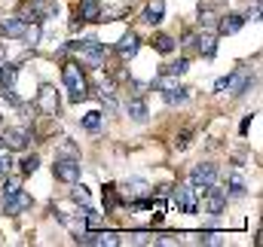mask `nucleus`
Segmentation results:
<instances>
[{
  "label": "nucleus",
  "instance_id": "obj_1",
  "mask_svg": "<svg viewBox=\"0 0 263 247\" xmlns=\"http://www.w3.org/2000/svg\"><path fill=\"white\" fill-rule=\"evenodd\" d=\"M62 79H65L67 92H70V104H80V101H86V98H89L86 76H83V70H80V64H77V61H67V64H65V70H62Z\"/></svg>",
  "mask_w": 263,
  "mask_h": 247
},
{
  "label": "nucleus",
  "instance_id": "obj_2",
  "mask_svg": "<svg viewBox=\"0 0 263 247\" xmlns=\"http://www.w3.org/2000/svg\"><path fill=\"white\" fill-rule=\"evenodd\" d=\"M70 49L89 64V67L104 64V43H98V40H92V37H89V40H77V43H70Z\"/></svg>",
  "mask_w": 263,
  "mask_h": 247
},
{
  "label": "nucleus",
  "instance_id": "obj_3",
  "mask_svg": "<svg viewBox=\"0 0 263 247\" xmlns=\"http://www.w3.org/2000/svg\"><path fill=\"white\" fill-rule=\"evenodd\" d=\"M168 195H172V201L178 204V211H181V214H196V211H199L196 186H178V189H172Z\"/></svg>",
  "mask_w": 263,
  "mask_h": 247
},
{
  "label": "nucleus",
  "instance_id": "obj_4",
  "mask_svg": "<svg viewBox=\"0 0 263 247\" xmlns=\"http://www.w3.org/2000/svg\"><path fill=\"white\" fill-rule=\"evenodd\" d=\"M37 110H43L46 116H59L62 113V98H59L55 86H40V92H37Z\"/></svg>",
  "mask_w": 263,
  "mask_h": 247
},
{
  "label": "nucleus",
  "instance_id": "obj_5",
  "mask_svg": "<svg viewBox=\"0 0 263 247\" xmlns=\"http://www.w3.org/2000/svg\"><path fill=\"white\" fill-rule=\"evenodd\" d=\"M59 15V3L55 0H31L28 12L22 15L25 22H40V18H55Z\"/></svg>",
  "mask_w": 263,
  "mask_h": 247
},
{
  "label": "nucleus",
  "instance_id": "obj_6",
  "mask_svg": "<svg viewBox=\"0 0 263 247\" xmlns=\"http://www.w3.org/2000/svg\"><path fill=\"white\" fill-rule=\"evenodd\" d=\"M190 183L196 186V192H202L205 186H211V183H217V165H211V162L196 165V168L190 171Z\"/></svg>",
  "mask_w": 263,
  "mask_h": 247
},
{
  "label": "nucleus",
  "instance_id": "obj_7",
  "mask_svg": "<svg viewBox=\"0 0 263 247\" xmlns=\"http://www.w3.org/2000/svg\"><path fill=\"white\" fill-rule=\"evenodd\" d=\"M52 171H55L59 180H65V183H77V177H80V159H77V156H70V159L62 156V159H55Z\"/></svg>",
  "mask_w": 263,
  "mask_h": 247
},
{
  "label": "nucleus",
  "instance_id": "obj_8",
  "mask_svg": "<svg viewBox=\"0 0 263 247\" xmlns=\"http://www.w3.org/2000/svg\"><path fill=\"white\" fill-rule=\"evenodd\" d=\"M202 192H205V211L211 217H220L223 208H227V189H217V186L211 183V186H205Z\"/></svg>",
  "mask_w": 263,
  "mask_h": 247
},
{
  "label": "nucleus",
  "instance_id": "obj_9",
  "mask_svg": "<svg viewBox=\"0 0 263 247\" xmlns=\"http://www.w3.org/2000/svg\"><path fill=\"white\" fill-rule=\"evenodd\" d=\"M251 83H254L251 70H236V73H230V79H227V92H230V95H245V92L251 89Z\"/></svg>",
  "mask_w": 263,
  "mask_h": 247
},
{
  "label": "nucleus",
  "instance_id": "obj_10",
  "mask_svg": "<svg viewBox=\"0 0 263 247\" xmlns=\"http://www.w3.org/2000/svg\"><path fill=\"white\" fill-rule=\"evenodd\" d=\"M31 204H34V198H31L28 192H22V189H18L12 198H6V201H3V214H9V217H18V214H25Z\"/></svg>",
  "mask_w": 263,
  "mask_h": 247
},
{
  "label": "nucleus",
  "instance_id": "obj_11",
  "mask_svg": "<svg viewBox=\"0 0 263 247\" xmlns=\"http://www.w3.org/2000/svg\"><path fill=\"white\" fill-rule=\"evenodd\" d=\"M31 137H34V134H31V128H6V134H3L6 150H25Z\"/></svg>",
  "mask_w": 263,
  "mask_h": 247
},
{
  "label": "nucleus",
  "instance_id": "obj_12",
  "mask_svg": "<svg viewBox=\"0 0 263 247\" xmlns=\"http://www.w3.org/2000/svg\"><path fill=\"white\" fill-rule=\"evenodd\" d=\"M147 180H141V177H132L126 180L123 186H117V192H123V198H129V201H138V198H144L147 195Z\"/></svg>",
  "mask_w": 263,
  "mask_h": 247
},
{
  "label": "nucleus",
  "instance_id": "obj_13",
  "mask_svg": "<svg viewBox=\"0 0 263 247\" xmlns=\"http://www.w3.org/2000/svg\"><path fill=\"white\" fill-rule=\"evenodd\" d=\"M187 43L190 46H196L199 55H205V58H214V52H217V43H214V37L211 34H187Z\"/></svg>",
  "mask_w": 263,
  "mask_h": 247
},
{
  "label": "nucleus",
  "instance_id": "obj_14",
  "mask_svg": "<svg viewBox=\"0 0 263 247\" xmlns=\"http://www.w3.org/2000/svg\"><path fill=\"white\" fill-rule=\"evenodd\" d=\"M25 28H28V22H25L22 15H12V18H3V25H0V34H3V37H9V40H22Z\"/></svg>",
  "mask_w": 263,
  "mask_h": 247
},
{
  "label": "nucleus",
  "instance_id": "obj_15",
  "mask_svg": "<svg viewBox=\"0 0 263 247\" xmlns=\"http://www.w3.org/2000/svg\"><path fill=\"white\" fill-rule=\"evenodd\" d=\"M101 3L98 0H80V6H77V18H83V22H101Z\"/></svg>",
  "mask_w": 263,
  "mask_h": 247
},
{
  "label": "nucleus",
  "instance_id": "obj_16",
  "mask_svg": "<svg viewBox=\"0 0 263 247\" xmlns=\"http://www.w3.org/2000/svg\"><path fill=\"white\" fill-rule=\"evenodd\" d=\"M138 46H141L138 34H135V31H129V34H123V37H120V43H117V52H120L123 58H132V55L138 52Z\"/></svg>",
  "mask_w": 263,
  "mask_h": 247
},
{
  "label": "nucleus",
  "instance_id": "obj_17",
  "mask_svg": "<svg viewBox=\"0 0 263 247\" xmlns=\"http://www.w3.org/2000/svg\"><path fill=\"white\" fill-rule=\"evenodd\" d=\"M162 15H165V0H150L147 9H144V22L147 25H159Z\"/></svg>",
  "mask_w": 263,
  "mask_h": 247
},
{
  "label": "nucleus",
  "instance_id": "obj_18",
  "mask_svg": "<svg viewBox=\"0 0 263 247\" xmlns=\"http://www.w3.org/2000/svg\"><path fill=\"white\" fill-rule=\"evenodd\" d=\"M242 25H245V15H239V12H230V15H223V22L217 25V34H236Z\"/></svg>",
  "mask_w": 263,
  "mask_h": 247
},
{
  "label": "nucleus",
  "instance_id": "obj_19",
  "mask_svg": "<svg viewBox=\"0 0 263 247\" xmlns=\"http://www.w3.org/2000/svg\"><path fill=\"white\" fill-rule=\"evenodd\" d=\"M153 89L165 95V92H172V89H178V76H175V73H168V70H162V73H159V76L153 79Z\"/></svg>",
  "mask_w": 263,
  "mask_h": 247
},
{
  "label": "nucleus",
  "instance_id": "obj_20",
  "mask_svg": "<svg viewBox=\"0 0 263 247\" xmlns=\"http://www.w3.org/2000/svg\"><path fill=\"white\" fill-rule=\"evenodd\" d=\"M126 110H129V116L135 122H144L150 113H147V104H144V98H132L129 104H126Z\"/></svg>",
  "mask_w": 263,
  "mask_h": 247
},
{
  "label": "nucleus",
  "instance_id": "obj_21",
  "mask_svg": "<svg viewBox=\"0 0 263 247\" xmlns=\"http://www.w3.org/2000/svg\"><path fill=\"white\" fill-rule=\"evenodd\" d=\"M153 49H156L159 55H172V52H175V40H172L168 34H156V37H153Z\"/></svg>",
  "mask_w": 263,
  "mask_h": 247
},
{
  "label": "nucleus",
  "instance_id": "obj_22",
  "mask_svg": "<svg viewBox=\"0 0 263 247\" xmlns=\"http://www.w3.org/2000/svg\"><path fill=\"white\" fill-rule=\"evenodd\" d=\"M15 76H18V67L15 64H0V89L15 86Z\"/></svg>",
  "mask_w": 263,
  "mask_h": 247
},
{
  "label": "nucleus",
  "instance_id": "obj_23",
  "mask_svg": "<svg viewBox=\"0 0 263 247\" xmlns=\"http://www.w3.org/2000/svg\"><path fill=\"white\" fill-rule=\"evenodd\" d=\"M101 122H104V116H101L98 110H89V113L83 116V128H86V131H101Z\"/></svg>",
  "mask_w": 263,
  "mask_h": 247
},
{
  "label": "nucleus",
  "instance_id": "obj_24",
  "mask_svg": "<svg viewBox=\"0 0 263 247\" xmlns=\"http://www.w3.org/2000/svg\"><path fill=\"white\" fill-rule=\"evenodd\" d=\"M187 92H190V89H181V86H178V89H172V92H165L162 98H165V104H184V101L190 98Z\"/></svg>",
  "mask_w": 263,
  "mask_h": 247
},
{
  "label": "nucleus",
  "instance_id": "obj_25",
  "mask_svg": "<svg viewBox=\"0 0 263 247\" xmlns=\"http://www.w3.org/2000/svg\"><path fill=\"white\" fill-rule=\"evenodd\" d=\"M22 40H25V43H31V46H34V43H37V40H40V22H31V25H28V28H25V34H22Z\"/></svg>",
  "mask_w": 263,
  "mask_h": 247
},
{
  "label": "nucleus",
  "instance_id": "obj_26",
  "mask_svg": "<svg viewBox=\"0 0 263 247\" xmlns=\"http://www.w3.org/2000/svg\"><path fill=\"white\" fill-rule=\"evenodd\" d=\"M162 70H168V73H175V76H184L187 70H190V61L187 58H178V61H172V64H165Z\"/></svg>",
  "mask_w": 263,
  "mask_h": 247
},
{
  "label": "nucleus",
  "instance_id": "obj_27",
  "mask_svg": "<svg viewBox=\"0 0 263 247\" xmlns=\"http://www.w3.org/2000/svg\"><path fill=\"white\" fill-rule=\"evenodd\" d=\"M114 247V244H120V235L117 232H98V247Z\"/></svg>",
  "mask_w": 263,
  "mask_h": 247
},
{
  "label": "nucleus",
  "instance_id": "obj_28",
  "mask_svg": "<svg viewBox=\"0 0 263 247\" xmlns=\"http://www.w3.org/2000/svg\"><path fill=\"white\" fill-rule=\"evenodd\" d=\"M37 168H40V159H37V156H25V159H22V171H25V174H34Z\"/></svg>",
  "mask_w": 263,
  "mask_h": 247
},
{
  "label": "nucleus",
  "instance_id": "obj_29",
  "mask_svg": "<svg viewBox=\"0 0 263 247\" xmlns=\"http://www.w3.org/2000/svg\"><path fill=\"white\" fill-rule=\"evenodd\" d=\"M70 198H73L77 204H89V189H86V186H73Z\"/></svg>",
  "mask_w": 263,
  "mask_h": 247
},
{
  "label": "nucleus",
  "instance_id": "obj_30",
  "mask_svg": "<svg viewBox=\"0 0 263 247\" xmlns=\"http://www.w3.org/2000/svg\"><path fill=\"white\" fill-rule=\"evenodd\" d=\"M104 204H107V208H117V204H120L117 186H104Z\"/></svg>",
  "mask_w": 263,
  "mask_h": 247
},
{
  "label": "nucleus",
  "instance_id": "obj_31",
  "mask_svg": "<svg viewBox=\"0 0 263 247\" xmlns=\"http://www.w3.org/2000/svg\"><path fill=\"white\" fill-rule=\"evenodd\" d=\"M230 195H233V198H242V195H245V183H242V177H233V180H230Z\"/></svg>",
  "mask_w": 263,
  "mask_h": 247
},
{
  "label": "nucleus",
  "instance_id": "obj_32",
  "mask_svg": "<svg viewBox=\"0 0 263 247\" xmlns=\"http://www.w3.org/2000/svg\"><path fill=\"white\" fill-rule=\"evenodd\" d=\"M9 168H12V156H9V150H6V153H0V180L9 174Z\"/></svg>",
  "mask_w": 263,
  "mask_h": 247
},
{
  "label": "nucleus",
  "instance_id": "obj_33",
  "mask_svg": "<svg viewBox=\"0 0 263 247\" xmlns=\"http://www.w3.org/2000/svg\"><path fill=\"white\" fill-rule=\"evenodd\" d=\"M199 244H220L217 232H199Z\"/></svg>",
  "mask_w": 263,
  "mask_h": 247
},
{
  "label": "nucleus",
  "instance_id": "obj_34",
  "mask_svg": "<svg viewBox=\"0 0 263 247\" xmlns=\"http://www.w3.org/2000/svg\"><path fill=\"white\" fill-rule=\"evenodd\" d=\"M18 189H22V186L15 183V180H6V183H3V201H6V198H12Z\"/></svg>",
  "mask_w": 263,
  "mask_h": 247
},
{
  "label": "nucleus",
  "instance_id": "obj_35",
  "mask_svg": "<svg viewBox=\"0 0 263 247\" xmlns=\"http://www.w3.org/2000/svg\"><path fill=\"white\" fill-rule=\"evenodd\" d=\"M245 18H251V22H260V3H254V9H251Z\"/></svg>",
  "mask_w": 263,
  "mask_h": 247
},
{
  "label": "nucleus",
  "instance_id": "obj_36",
  "mask_svg": "<svg viewBox=\"0 0 263 247\" xmlns=\"http://www.w3.org/2000/svg\"><path fill=\"white\" fill-rule=\"evenodd\" d=\"M227 79H230V76H220V79L214 83V92H223V89H227Z\"/></svg>",
  "mask_w": 263,
  "mask_h": 247
},
{
  "label": "nucleus",
  "instance_id": "obj_37",
  "mask_svg": "<svg viewBox=\"0 0 263 247\" xmlns=\"http://www.w3.org/2000/svg\"><path fill=\"white\" fill-rule=\"evenodd\" d=\"M0 125H3V116H0Z\"/></svg>",
  "mask_w": 263,
  "mask_h": 247
}]
</instances>
